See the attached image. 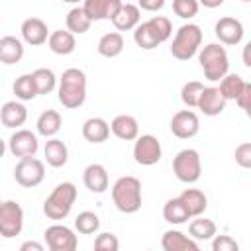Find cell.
<instances>
[{
  "mask_svg": "<svg viewBox=\"0 0 251 251\" xmlns=\"http://www.w3.org/2000/svg\"><path fill=\"white\" fill-rule=\"evenodd\" d=\"M59 102L63 108L75 110L80 108L86 100V75L80 69H67L61 78H59V88H57Z\"/></svg>",
  "mask_w": 251,
  "mask_h": 251,
  "instance_id": "obj_1",
  "label": "cell"
},
{
  "mask_svg": "<svg viewBox=\"0 0 251 251\" xmlns=\"http://www.w3.org/2000/svg\"><path fill=\"white\" fill-rule=\"evenodd\" d=\"M171 33H173L171 20L165 16H153L147 22H141L133 29V41L137 43V47L151 51L161 43H165L171 37Z\"/></svg>",
  "mask_w": 251,
  "mask_h": 251,
  "instance_id": "obj_2",
  "label": "cell"
},
{
  "mask_svg": "<svg viewBox=\"0 0 251 251\" xmlns=\"http://www.w3.org/2000/svg\"><path fill=\"white\" fill-rule=\"evenodd\" d=\"M114 206L122 214H135L141 208V182L135 176H120L112 186Z\"/></svg>",
  "mask_w": 251,
  "mask_h": 251,
  "instance_id": "obj_3",
  "label": "cell"
},
{
  "mask_svg": "<svg viewBox=\"0 0 251 251\" xmlns=\"http://www.w3.org/2000/svg\"><path fill=\"white\" fill-rule=\"evenodd\" d=\"M198 63L204 71V76L212 82L222 80L229 71V57L226 47L220 43H208L198 53Z\"/></svg>",
  "mask_w": 251,
  "mask_h": 251,
  "instance_id": "obj_4",
  "label": "cell"
},
{
  "mask_svg": "<svg viewBox=\"0 0 251 251\" xmlns=\"http://www.w3.org/2000/svg\"><path fill=\"white\" fill-rule=\"evenodd\" d=\"M76 186L73 182H61L53 188V192L45 198L43 202V214L49 220H65L71 210L73 204L76 200Z\"/></svg>",
  "mask_w": 251,
  "mask_h": 251,
  "instance_id": "obj_5",
  "label": "cell"
},
{
  "mask_svg": "<svg viewBox=\"0 0 251 251\" xmlns=\"http://www.w3.org/2000/svg\"><path fill=\"white\" fill-rule=\"evenodd\" d=\"M202 45V29L196 24H184L176 29L175 39L171 43V55L178 61L192 59Z\"/></svg>",
  "mask_w": 251,
  "mask_h": 251,
  "instance_id": "obj_6",
  "label": "cell"
},
{
  "mask_svg": "<svg viewBox=\"0 0 251 251\" xmlns=\"http://www.w3.org/2000/svg\"><path fill=\"white\" fill-rule=\"evenodd\" d=\"M173 173L180 182L192 184L202 176V161L196 149H182L173 159Z\"/></svg>",
  "mask_w": 251,
  "mask_h": 251,
  "instance_id": "obj_7",
  "label": "cell"
},
{
  "mask_svg": "<svg viewBox=\"0 0 251 251\" xmlns=\"http://www.w3.org/2000/svg\"><path fill=\"white\" fill-rule=\"evenodd\" d=\"M14 178L24 188L39 186L43 182V178H45V165H43V161H39L35 157L20 159L16 169H14Z\"/></svg>",
  "mask_w": 251,
  "mask_h": 251,
  "instance_id": "obj_8",
  "label": "cell"
},
{
  "mask_svg": "<svg viewBox=\"0 0 251 251\" xmlns=\"http://www.w3.org/2000/svg\"><path fill=\"white\" fill-rule=\"evenodd\" d=\"M24 229V210L16 200H6L0 206V233L6 239L20 235Z\"/></svg>",
  "mask_w": 251,
  "mask_h": 251,
  "instance_id": "obj_9",
  "label": "cell"
},
{
  "mask_svg": "<svg viewBox=\"0 0 251 251\" xmlns=\"http://www.w3.org/2000/svg\"><path fill=\"white\" fill-rule=\"evenodd\" d=\"M163 157V147H161V141L151 135V133H145V135H139L135 139V145H133V159L137 165H143V167H151V165H157Z\"/></svg>",
  "mask_w": 251,
  "mask_h": 251,
  "instance_id": "obj_10",
  "label": "cell"
},
{
  "mask_svg": "<svg viewBox=\"0 0 251 251\" xmlns=\"http://www.w3.org/2000/svg\"><path fill=\"white\" fill-rule=\"evenodd\" d=\"M43 239L51 251H75L78 247V239H76L75 231L61 224L49 226L43 231Z\"/></svg>",
  "mask_w": 251,
  "mask_h": 251,
  "instance_id": "obj_11",
  "label": "cell"
},
{
  "mask_svg": "<svg viewBox=\"0 0 251 251\" xmlns=\"http://www.w3.org/2000/svg\"><path fill=\"white\" fill-rule=\"evenodd\" d=\"M8 149L14 157H20V159L35 157V153L39 149L37 135L29 129H16L8 139Z\"/></svg>",
  "mask_w": 251,
  "mask_h": 251,
  "instance_id": "obj_12",
  "label": "cell"
},
{
  "mask_svg": "<svg viewBox=\"0 0 251 251\" xmlns=\"http://www.w3.org/2000/svg\"><path fill=\"white\" fill-rule=\"evenodd\" d=\"M171 131L178 139H190L200 131V120L192 110H180L171 120Z\"/></svg>",
  "mask_w": 251,
  "mask_h": 251,
  "instance_id": "obj_13",
  "label": "cell"
},
{
  "mask_svg": "<svg viewBox=\"0 0 251 251\" xmlns=\"http://www.w3.org/2000/svg\"><path fill=\"white\" fill-rule=\"evenodd\" d=\"M216 37L220 39V43L224 45H237L241 39H243V24L237 20V18H231V16H224L216 22Z\"/></svg>",
  "mask_w": 251,
  "mask_h": 251,
  "instance_id": "obj_14",
  "label": "cell"
},
{
  "mask_svg": "<svg viewBox=\"0 0 251 251\" xmlns=\"http://www.w3.org/2000/svg\"><path fill=\"white\" fill-rule=\"evenodd\" d=\"M122 4H124L122 0H84L82 8L92 22H100V20H112L122 8Z\"/></svg>",
  "mask_w": 251,
  "mask_h": 251,
  "instance_id": "obj_15",
  "label": "cell"
},
{
  "mask_svg": "<svg viewBox=\"0 0 251 251\" xmlns=\"http://www.w3.org/2000/svg\"><path fill=\"white\" fill-rule=\"evenodd\" d=\"M226 104H227V100L224 98V94L220 92L218 86H204V92L198 102V110H202L204 116L214 118L226 110Z\"/></svg>",
  "mask_w": 251,
  "mask_h": 251,
  "instance_id": "obj_16",
  "label": "cell"
},
{
  "mask_svg": "<svg viewBox=\"0 0 251 251\" xmlns=\"http://www.w3.org/2000/svg\"><path fill=\"white\" fill-rule=\"evenodd\" d=\"M20 31H22V39L27 45H33V47L43 45L45 41H49V35H51L49 29H47V25H45V22L39 20V18H27V20H24Z\"/></svg>",
  "mask_w": 251,
  "mask_h": 251,
  "instance_id": "obj_17",
  "label": "cell"
},
{
  "mask_svg": "<svg viewBox=\"0 0 251 251\" xmlns=\"http://www.w3.org/2000/svg\"><path fill=\"white\" fill-rule=\"evenodd\" d=\"M82 180H84V186H86L90 192H94V194H102V192H106L108 186H110L108 171H106V167L100 165V163L88 165V167L84 169V173H82Z\"/></svg>",
  "mask_w": 251,
  "mask_h": 251,
  "instance_id": "obj_18",
  "label": "cell"
},
{
  "mask_svg": "<svg viewBox=\"0 0 251 251\" xmlns=\"http://www.w3.org/2000/svg\"><path fill=\"white\" fill-rule=\"evenodd\" d=\"M0 120H2V126L8 127V129H16L20 126L25 124L27 120V108L18 102V100H10L2 106L0 110Z\"/></svg>",
  "mask_w": 251,
  "mask_h": 251,
  "instance_id": "obj_19",
  "label": "cell"
},
{
  "mask_svg": "<svg viewBox=\"0 0 251 251\" xmlns=\"http://www.w3.org/2000/svg\"><path fill=\"white\" fill-rule=\"evenodd\" d=\"M112 127V133L118 137V139H124V141H135L139 137V124L133 116L129 114H120L112 120L110 124Z\"/></svg>",
  "mask_w": 251,
  "mask_h": 251,
  "instance_id": "obj_20",
  "label": "cell"
},
{
  "mask_svg": "<svg viewBox=\"0 0 251 251\" xmlns=\"http://www.w3.org/2000/svg\"><path fill=\"white\" fill-rule=\"evenodd\" d=\"M161 247L165 251H198V243L196 239L184 235L182 231L178 229H169L163 233V239H161Z\"/></svg>",
  "mask_w": 251,
  "mask_h": 251,
  "instance_id": "obj_21",
  "label": "cell"
},
{
  "mask_svg": "<svg viewBox=\"0 0 251 251\" xmlns=\"http://www.w3.org/2000/svg\"><path fill=\"white\" fill-rule=\"evenodd\" d=\"M139 20H141L139 6H135V4H122L118 14L112 18V24H114V27L118 31H129V29H135L139 25Z\"/></svg>",
  "mask_w": 251,
  "mask_h": 251,
  "instance_id": "obj_22",
  "label": "cell"
},
{
  "mask_svg": "<svg viewBox=\"0 0 251 251\" xmlns=\"http://www.w3.org/2000/svg\"><path fill=\"white\" fill-rule=\"evenodd\" d=\"M110 124L104 118H88L82 124V137L88 143H104L110 137Z\"/></svg>",
  "mask_w": 251,
  "mask_h": 251,
  "instance_id": "obj_23",
  "label": "cell"
},
{
  "mask_svg": "<svg viewBox=\"0 0 251 251\" xmlns=\"http://www.w3.org/2000/svg\"><path fill=\"white\" fill-rule=\"evenodd\" d=\"M43 153H45L47 165L53 167V169L65 167L67 161H69V149H67L65 141L63 139H57V137H49V141L43 147Z\"/></svg>",
  "mask_w": 251,
  "mask_h": 251,
  "instance_id": "obj_24",
  "label": "cell"
},
{
  "mask_svg": "<svg viewBox=\"0 0 251 251\" xmlns=\"http://www.w3.org/2000/svg\"><path fill=\"white\" fill-rule=\"evenodd\" d=\"M47 45L55 55H71L76 47V39H75V33L69 29H55L51 31Z\"/></svg>",
  "mask_w": 251,
  "mask_h": 251,
  "instance_id": "obj_25",
  "label": "cell"
},
{
  "mask_svg": "<svg viewBox=\"0 0 251 251\" xmlns=\"http://www.w3.org/2000/svg\"><path fill=\"white\" fill-rule=\"evenodd\" d=\"M24 57V43L14 35H4L0 39V61L4 65H16Z\"/></svg>",
  "mask_w": 251,
  "mask_h": 251,
  "instance_id": "obj_26",
  "label": "cell"
},
{
  "mask_svg": "<svg viewBox=\"0 0 251 251\" xmlns=\"http://www.w3.org/2000/svg\"><path fill=\"white\" fill-rule=\"evenodd\" d=\"M124 35L120 31H110V33H104L100 39H98V53L106 59H114L118 57L122 51H124Z\"/></svg>",
  "mask_w": 251,
  "mask_h": 251,
  "instance_id": "obj_27",
  "label": "cell"
},
{
  "mask_svg": "<svg viewBox=\"0 0 251 251\" xmlns=\"http://www.w3.org/2000/svg\"><path fill=\"white\" fill-rule=\"evenodd\" d=\"M180 200L184 202V206H186L190 218L202 216L204 210L208 208V198H206V194H204L202 190H198V188H186V190H182Z\"/></svg>",
  "mask_w": 251,
  "mask_h": 251,
  "instance_id": "obj_28",
  "label": "cell"
},
{
  "mask_svg": "<svg viewBox=\"0 0 251 251\" xmlns=\"http://www.w3.org/2000/svg\"><path fill=\"white\" fill-rule=\"evenodd\" d=\"M163 218H165V222H169L173 226H180V224H184V222L190 220V214H188L184 202L180 200V196L171 198V200L165 202V206H163Z\"/></svg>",
  "mask_w": 251,
  "mask_h": 251,
  "instance_id": "obj_29",
  "label": "cell"
},
{
  "mask_svg": "<svg viewBox=\"0 0 251 251\" xmlns=\"http://www.w3.org/2000/svg\"><path fill=\"white\" fill-rule=\"evenodd\" d=\"M37 133L43 137H55L63 126V118L57 110H45L39 118H37Z\"/></svg>",
  "mask_w": 251,
  "mask_h": 251,
  "instance_id": "obj_30",
  "label": "cell"
},
{
  "mask_svg": "<svg viewBox=\"0 0 251 251\" xmlns=\"http://www.w3.org/2000/svg\"><path fill=\"white\" fill-rule=\"evenodd\" d=\"M14 94L18 100L22 102H27V100H33L39 90H37V84H35V76L33 73H25V75H20L16 80H14Z\"/></svg>",
  "mask_w": 251,
  "mask_h": 251,
  "instance_id": "obj_31",
  "label": "cell"
},
{
  "mask_svg": "<svg viewBox=\"0 0 251 251\" xmlns=\"http://www.w3.org/2000/svg\"><path fill=\"white\" fill-rule=\"evenodd\" d=\"M90 24H92V20L88 18V14L84 12L82 6H76V8H73V10L67 14V29L73 31L75 35L86 33V31L90 29Z\"/></svg>",
  "mask_w": 251,
  "mask_h": 251,
  "instance_id": "obj_32",
  "label": "cell"
},
{
  "mask_svg": "<svg viewBox=\"0 0 251 251\" xmlns=\"http://www.w3.org/2000/svg\"><path fill=\"white\" fill-rule=\"evenodd\" d=\"M216 224L208 218H202V216H196V220L190 222L188 226V233L192 239L196 241H206V239H212L216 235Z\"/></svg>",
  "mask_w": 251,
  "mask_h": 251,
  "instance_id": "obj_33",
  "label": "cell"
},
{
  "mask_svg": "<svg viewBox=\"0 0 251 251\" xmlns=\"http://www.w3.org/2000/svg\"><path fill=\"white\" fill-rule=\"evenodd\" d=\"M243 86H245V80H243L239 75L227 73V75L220 80V86H218V88H220V92L224 94L226 100H237V96L241 94Z\"/></svg>",
  "mask_w": 251,
  "mask_h": 251,
  "instance_id": "obj_34",
  "label": "cell"
},
{
  "mask_svg": "<svg viewBox=\"0 0 251 251\" xmlns=\"http://www.w3.org/2000/svg\"><path fill=\"white\" fill-rule=\"evenodd\" d=\"M75 227H76V231L82 233V235H92V233H96L98 227H100V218H98L94 212L84 210V212H80V214L75 218Z\"/></svg>",
  "mask_w": 251,
  "mask_h": 251,
  "instance_id": "obj_35",
  "label": "cell"
},
{
  "mask_svg": "<svg viewBox=\"0 0 251 251\" xmlns=\"http://www.w3.org/2000/svg\"><path fill=\"white\" fill-rule=\"evenodd\" d=\"M33 76H35V84H37L39 94H49V92L55 90V86H57V76H55V73H53L51 69H45V67L35 69V71H33Z\"/></svg>",
  "mask_w": 251,
  "mask_h": 251,
  "instance_id": "obj_36",
  "label": "cell"
},
{
  "mask_svg": "<svg viewBox=\"0 0 251 251\" xmlns=\"http://www.w3.org/2000/svg\"><path fill=\"white\" fill-rule=\"evenodd\" d=\"M204 92V84L198 82V80H190L182 86L180 90V100L184 102V106L188 108H198V102H200V96Z\"/></svg>",
  "mask_w": 251,
  "mask_h": 251,
  "instance_id": "obj_37",
  "label": "cell"
},
{
  "mask_svg": "<svg viewBox=\"0 0 251 251\" xmlns=\"http://www.w3.org/2000/svg\"><path fill=\"white\" fill-rule=\"evenodd\" d=\"M200 2L198 0H173V12L182 18V20H190L198 14Z\"/></svg>",
  "mask_w": 251,
  "mask_h": 251,
  "instance_id": "obj_38",
  "label": "cell"
},
{
  "mask_svg": "<svg viewBox=\"0 0 251 251\" xmlns=\"http://www.w3.org/2000/svg\"><path fill=\"white\" fill-rule=\"evenodd\" d=\"M94 249L96 251H118L120 249V241H118V237L114 233L102 231L94 239Z\"/></svg>",
  "mask_w": 251,
  "mask_h": 251,
  "instance_id": "obj_39",
  "label": "cell"
},
{
  "mask_svg": "<svg viewBox=\"0 0 251 251\" xmlns=\"http://www.w3.org/2000/svg\"><path fill=\"white\" fill-rule=\"evenodd\" d=\"M235 163L241 167V169H251V141H245V143H239L235 147Z\"/></svg>",
  "mask_w": 251,
  "mask_h": 251,
  "instance_id": "obj_40",
  "label": "cell"
},
{
  "mask_svg": "<svg viewBox=\"0 0 251 251\" xmlns=\"http://www.w3.org/2000/svg\"><path fill=\"white\" fill-rule=\"evenodd\" d=\"M212 249L214 251H237L239 243L229 235H214L212 237Z\"/></svg>",
  "mask_w": 251,
  "mask_h": 251,
  "instance_id": "obj_41",
  "label": "cell"
},
{
  "mask_svg": "<svg viewBox=\"0 0 251 251\" xmlns=\"http://www.w3.org/2000/svg\"><path fill=\"white\" fill-rule=\"evenodd\" d=\"M235 102L241 110H245V112L251 110V82H245V86H243V90H241V94L237 96Z\"/></svg>",
  "mask_w": 251,
  "mask_h": 251,
  "instance_id": "obj_42",
  "label": "cell"
},
{
  "mask_svg": "<svg viewBox=\"0 0 251 251\" xmlns=\"http://www.w3.org/2000/svg\"><path fill=\"white\" fill-rule=\"evenodd\" d=\"M137 6L145 12H159L165 6V0H137Z\"/></svg>",
  "mask_w": 251,
  "mask_h": 251,
  "instance_id": "obj_43",
  "label": "cell"
},
{
  "mask_svg": "<svg viewBox=\"0 0 251 251\" xmlns=\"http://www.w3.org/2000/svg\"><path fill=\"white\" fill-rule=\"evenodd\" d=\"M20 251H43V245L37 241H25L20 245Z\"/></svg>",
  "mask_w": 251,
  "mask_h": 251,
  "instance_id": "obj_44",
  "label": "cell"
},
{
  "mask_svg": "<svg viewBox=\"0 0 251 251\" xmlns=\"http://www.w3.org/2000/svg\"><path fill=\"white\" fill-rule=\"evenodd\" d=\"M241 59H243V65L251 69V41L245 43V47H243V51H241Z\"/></svg>",
  "mask_w": 251,
  "mask_h": 251,
  "instance_id": "obj_45",
  "label": "cell"
},
{
  "mask_svg": "<svg viewBox=\"0 0 251 251\" xmlns=\"http://www.w3.org/2000/svg\"><path fill=\"white\" fill-rule=\"evenodd\" d=\"M204 8H218V6H222L224 4V0H198Z\"/></svg>",
  "mask_w": 251,
  "mask_h": 251,
  "instance_id": "obj_46",
  "label": "cell"
},
{
  "mask_svg": "<svg viewBox=\"0 0 251 251\" xmlns=\"http://www.w3.org/2000/svg\"><path fill=\"white\" fill-rule=\"evenodd\" d=\"M63 2H67V4H76V2H80V0H63ZM84 2V0H82Z\"/></svg>",
  "mask_w": 251,
  "mask_h": 251,
  "instance_id": "obj_47",
  "label": "cell"
},
{
  "mask_svg": "<svg viewBox=\"0 0 251 251\" xmlns=\"http://www.w3.org/2000/svg\"><path fill=\"white\" fill-rule=\"evenodd\" d=\"M245 114H247V118H249V120H251V110H249V112H245Z\"/></svg>",
  "mask_w": 251,
  "mask_h": 251,
  "instance_id": "obj_48",
  "label": "cell"
},
{
  "mask_svg": "<svg viewBox=\"0 0 251 251\" xmlns=\"http://www.w3.org/2000/svg\"><path fill=\"white\" fill-rule=\"evenodd\" d=\"M241 2H251V0H241Z\"/></svg>",
  "mask_w": 251,
  "mask_h": 251,
  "instance_id": "obj_49",
  "label": "cell"
}]
</instances>
